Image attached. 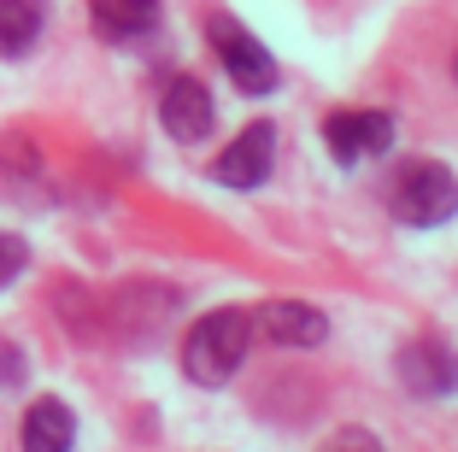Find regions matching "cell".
I'll return each mask as SVG.
<instances>
[{
    "mask_svg": "<svg viewBox=\"0 0 458 452\" xmlns=\"http://www.w3.org/2000/svg\"><path fill=\"white\" fill-rule=\"evenodd\" d=\"M247 346H253V311L217 306L189 329V341H182V371H189V382H200V388H224L229 376L242 371Z\"/></svg>",
    "mask_w": 458,
    "mask_h": 452,
    "instance_id": "1",
    "label": "cell"
},
{
    "mask_svg": "<svg viewBox=\"0 0 458 452\" xmlns=\"http://www.w3.org/2000/svg\"><path fill=\"white\" fill-rule=\"evenodd\" d=\"M388 206H394L400 224L435 229V224H446V217L458 212V176L446 171V165H435V159H411V165L394 171Z\"/></svg>",
    "mask_w": 458,
    "mask_h": 452,
    "instance_id": "2",
    "label": "cell"
},
{
    "mask_svg": "<svg viewBox=\"0 0 458 452\" xmlns=\"http://www.w3.org/2000/svg\"><path fill=\"white\" fill-rule=\"evenodd\" d=\"M212 47H217V59H224V71L235 77V89H242V94H270L276 82H283V71H276L270 47L259 36H247L235 18H212Z\"/></svg>",
    "mask_w": 458,
    "mask_h": 452,
    "instance_id": "3",
    "label": "cell"
},
{
    "mask_svg": "<svg viewBox=\"0 0 458 452\" xmlns=\"http://www.w3.org/2000/svg\"><path fill=\"white\" fill-rule=\"evenodd\" d=\"M400 382L423 399H441V394H458V353L435 335H418V341L400 346V359H394Z\"/></svg>",
    "mask_w": 458,
    "mask_h": 452,
    "instance_id": "4",
    "label": "cell"
},
{
    "mask_svg": "<svg viewBox=\"0 0 458 452\" xmlns=\"http://www.w3.org/2000/svg\"><path fill=\"white\" fill-rule=\"evenodd\" d=\"M270 165H276V124H247V130L217 153L212 176L224 188H259L270 176Z\"/></svg>",
    "mask_w": 458,
    "mask_h": 452,
    "instance_id": "5",
    "label": "cell"
},
{
    "mask_svg": "<svg viewBox=\"0 0 458 452\" xmlns=\"http://www.w3.org/2000/svg\"><path fill=\"white\" fill-rule=\"evenodd\" d=\"M159 118H165V135H176V141H206L217 124V107H212V89H206L200 77H171L159 94Z\"/></svg>",
    "mask_w": 458,
    "mask_h": 452,
    "instance_id": "6",
    "label": "cell"
},
{
    "mask_svg": "<svg viewBox=\"0 0 458 452\" xmlns=\"http://www.w3.org/2000/svg\"><path fill=\"white\" fill-rule=\"evenodd\" d=\"M324 141L335 153V165H359L370 153L394 141V118L388 112H329L324 118Z\"/></svg>",
    "mask_w": 458,
    "mask_h": 452,
    "instance_id": "7",
    "label": "cell"
},
{
    "mask_svg": "<svg viewBox=\"0 0 458 452\" xmlns=\"http://www.w3.org/2000/svg\"><path fill=\"white\" fill-rule=\"evenodd\" d=\"M253 329L265 335V341H276V346H324L329 318L318 306H306V300H265L259 318H253Z\"/></svg>",
    "mask_w": 458,
    "mask_h": 452,
    "instance_id": "8",
    "label": "cell"
},
{
    "mask_svg": "<svg viewBox=\"0 0 458 452\" xmlns=\"http://www.w3.org/2000/svg\"><path fill=\"white\" fill-rule=\"evenodd\" d=\"M18 447L24 452H71L77 447V417H71L65 399H54V394L30 399L24 429H18Z\"/></svg>",
    "mask_w": 458,
    "mask_h": 452,
    "instance_id": "9",
    "label": "cell"
},
{
    "mask_svg": "<svg viewBox=\"0 0 458 452\" xmlns=\"http://www.w3.org/2000/svg\"><path fill=\"white\" fill-rule=\"evenodd\" d=\"M89 18H95L100 36L130 41V36H148L159 24V0H89Z\"/></svg>",
    "mask_w": 458,
    "mask_h": 452,
    "instance_id": "10",
    "label": "cell"
},
{
    "mask_svg": "<svg viewBox=\"0 0 458 452\" xmlns=\"http://www.w3.org/2000/svg\"><path fill=\"white\" fill-rule=\"evenodd\" d=\"M47 6L41 0H0V59H24L41 36Z\"/></svg>",
    "mask_w": 458,
    "mask_h": 452,
    "instance_id": "11",
    "label": "cell"
},
{
    "mask_svg": "<svg viewBox=\"0 0 458 452\" xmlns=\"http://www.w3.org/2000/svg\"><path fill=\"white\" fill-rule=\"evenodd\" d=\"M24 265H30V247L13 229H0V288H13V282L24 277Z\"/></svg>",
    "mask_w": 458,
    "mask_h": 452,
    "instance_id": "12",
    "label": "cell"
},
{
    "mask_svg": "<svg viewBox=\"0 0 458 452\" xmlns=\"http://www.w3.org/2000/svg\"><path fill=\"white\" fill-rule=\"evenodd\" d=\"M24 353H18V346L13 341H0V388H18V382H24Z\"/></svg>",
    "mask_w": 458,
    "mask_h": 452,
    "instance_id": "13",
    "label": "cell"
},
{
    "mask_svg": "<svg viewBox=\"0 0 458 452\" xmlns=\"http://www.w3.org/2000/svg\"><path fill=\"white\" fill-rule=\"evenodd\" d=\"M324 452H382V447L364 435V429H341V435H329V440H324Z\"/></svg>",
    "mask_w": 458,
    "mask_h": 452,
    "instance_id": "14",
    "label": "cell"
},
{
    "mask_svg": "<svg viewBox=\"0 0 458 452\" xmlns=\"http://www.w3.org/2000/svg\"><path fill=\"white\" fill-rule=\"evenodd\" d=\"M453 77H458V59H453Z\"/></svg>",
    "mask_w": 458,
    "mask_h": 452,
    "instance_id": "15",
    "label": "cell"
}]
</instances>
